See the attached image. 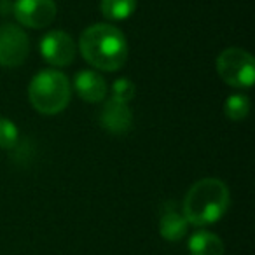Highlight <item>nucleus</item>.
<instances>
[{
	"label": "nucleus",
	"instance_id": "obj_1",
	"mask_svg": "<svg viewBox=\"0 0 255 255\" xmlns=\"http://www.w3.org/2000/svg\"><path fill=\"white\" fill-rule=\"evenodd\" d=\"M79 51L95 70L116 72L123 68L129 56V46L117 26L96 23L81 33Z\"/></svg>",
	"mask_w": 255,
	"mask_h": 255
},
{
	"label": "nucleus",
	"instance_id": "obj_2",
	"mask_svg": "<svg viewBox=\"0 0 255 255\" xmlns=\"http://www.w3.org/2000/svg\"><path fill=\"white\" fill-rule=\"evenodd\" d=\"M231 192L220 178H201L194 182L182 203V213L191 226L206 227L226 215Z\"/></svg>",
	"mask_w": 255,
	"mask_h": 255
},
{
	"label": "nucleus",
	"instance_id": "obj_3",
	"mask_svg": "<svg viewBox=\"0 0 255 255\" xmlns=\"http://www.w3.org/2000/svg\"><path fill=\"white\" fill-rule=\"evenodd\" d=\"M72 84L60 70H40L28 84V100L32 107L44 116H56L68 107Z\"/></svg>",
	"mask_w": 255,
	"mask_h": 255
},
{
	"label": "nucleus",
	"instance_id": "obj_4",
	"mask_svg": "<svg viewBox=\"0 0 255 255\" xmlns=\"http://www.w3.org/2000/svg\"><path fill=\"white\" fill-rule=\"evenodd\" d=\"M217 72L231 88L250 89L255 81V61L241 47H227L217 58Z\"/></svg>",
	"mask_w": 255,
	"mask_h": 255
},
{
	"label": "nucleus",
	"instance_id": "obj_5",
	"mask_svg": "<svg viewBox=\"0 0 255 255\" xmlns=\"http://www.w3.org/2000/svg\"><path fill=\"white\" fill-rule=\"evenodd\" d=\"M28 53L30 39L21 26L12 23L0 26V67H19L25 63Z\"/></svg>",
	"mask_w": 255,
	"mask_h": 255
},
{
	"label": "nucleus",
	"instance_id": "obj_6",
	"mask_svg": "<svg viewBox=\"0 0 255 255\" xmlns=\"http://www.w3.org/2000/svg\"><path fill=\"white\" fill-rule=\"evenodd\" d=\"M56 12L54 0H16L12 5V14L19 25L33 30L49 26L56 18Z\"/></svg>",
	"mask_w": 255,
	"mask_h": 255
},
{
	"label": "nucleus",
	"instance_id": "obj_7",
	"mask_svg": "<svg viewBox=\"0 0 255 255\" xmlns=\"http://www.w3.org/2000/svg\"><path fill=\"white\" fill-rule=\"evenodd\" d=\"M40 54L53 67H68L75 58V42L65 30H51L40 39Z\"/></svg>",
	"mask_w": 255,
	"mask_h": 255
},
{
	"label": "nucleus",
	"instance_id": "obj_8",
	"mask_svg": "<svg viewBox=\"0 0 255 255\" xmlns=\"http://www.w3.org/2000/svg\"><path fill=\"white\" fill-rule=\"evenodd\" d=\"M100 124L105 131L112 135H126L133 128V110L129 103L119 100H103L102 112H100Z\"/></svg>",
	"mask_w": 255,
	"mask_h": 255
},
{
	"label": "nucleus",
	"instance_id": "obj_9",
	"mask_svg": "<svg viewBox=\"0 0 255 255\" xmlns=\"http://www.w3.org/2000/svg\"><path fill=\"white\" fill-rule=\"evenodd\" d=\"M74 89L79 98L88 103H102L107 98L109 86L98 70H81L74 79Z\"/></svg>",
	"mask_w": 255,
	"mask_h": 255
},
{
	"label": "nucleus",
	"instance_id": "obj_10",
	"mask_svg": "<svg viewBox=\"0 0 255 255\" xmlns=\"http://www.w3.org/2000/svg\"><path fill=\"white\" fill-rule=\"evenodd\" d=\"M189 222L182 210L177 208V203H166L159 217V234L166 241L177 243L187 234Z\"/></svg>",
	"mask_w": 255,
	"mask_h": 255
},
{
	"label": "nucleus",
	"instance_id": "obj_11",
	"mask_svg": "<svg viewBox=\"0 0 255 255\" xmlns=\"http://www.w3.org/2000/svg\"><path fill=\"white\" fill-rule=\"evenodd\" d=\"M226 247L220 236L210 231H199L189 240V254L191 255H224Z\"/></svg>",
	"mask_w": 255,
	"mask_h": 255
},
{
	"label": "nucleus",
	"instance_id": "obj_12",
	"mask_svg": "<svg viewBox=\"0 0 255 255\" xmlns=\"http://www.w3.org/2000/svg\"><path fill=\"white\" fill-rule=\"evenodd\" d=\"M136 0H102L100 11L110 21H124L135 12Z\"/></svg>",
	"mask_w": 255,
	"mask_h": 255
},
{
	"label": "nucleus",
	"instance_id": "obj_13",
	"mask_svg": "<svg viewBox=\"0 0 255 255\" xmlns=\"http://www.w3.org/2000/svg\"><path fill=\"white\" fill-rule=\"evenodd\" d=\"M250 107H252L250 98L247 95L236 93V95H231L226 100V103H224V114L231 121H243L250 114Z\"/></svg>",
	"mask_w": 255,
	"mask_h": 255
},
{
	"label": "nucleus",
	"instance_id": "obj_14",
	"mask_svg": "<svg viewBox=\"0 0 255 255\" xmlns=\"http://www.w3.org/2000/svg\"><path fill=\"white\" fill-rule=\"evenodd\" d=\"M18 126L11 119L0 117V149H14L18 145Z\"/></svg>",
	"mask_w": 255,
	"mask_h": 255
},
{
	"label": "nucleus",
	"instance_id": "obj_15",
	"mask_svg": "<svg viewBox=\"0 0 255 255\" xmlns=\"http://www.w3.org/2000/svg\"><path fill=\"white\" fill-rule=\"evenodd\" d=\"M136 95V86L133 81L126 77H121L117 81H114L112 84V98L119 100V102L129 103Z\"/></svg>",
	"mask_w": 255,
	"mask_h": 255
}]
</instances>
